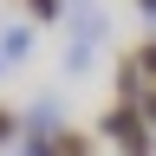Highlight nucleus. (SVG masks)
Listing matches in <instances>:
<instances>
[{"mask_svg":"<svg viewBox=\"0 0 156 156\" xmlns=\"http://www.w3.org/2000/svg\"><path fill=\"white\" fill-rule=\"evenodd\" d=\"M130 58H136V72H143V85H156V33H150L143 46L130 52Z\"/></svg>","mask_w":156,"mask_h":156,"instance_id":"6","label":"nucleus"},{"mask_svg":"<svg viewBox=\"0 0 156 156\" xmlns=\"http://www.w3.org/2000/svg\"><path fill=\"white\" fill-rule=\"evenodd\" d=\"M111 85H117V104H136V98H143V72H136V58H130V52L117 58V72H111Z\"/></svg>","mask_w":156,"mask_h":156,"instance_id":"2","label":"nucleus"},{"mask_svg":"<svg viewBox=\"0 0 156 156\" xmlns=\"http://www.w3.org/2000/svg\"><path fill=\"white\" fill-rule=\"evenodd\" d=\"M136 111H143V124L156 130V85H143V98H136Z\"/></svg>","mask_w":156,"mask_h":156,"instance_id":"8","label":"nucleus"},{"mask_svg":"<svg viewBox=\"0 0 156 156\" xmlns=\"http://www.w3.org/2000/svg\"><path fill=\"white\" fill-rule=\"evenodd\" d=\"M52 156H91V136L65 124V130H58V136H52Z\"/></svg>","mask_w":156,"mask_h":156,"instance_id":"5","label":"nucleus"},{"mask_svg":"<svg viewBox=\"0 0 156 156\" xmlns=\"http://www.w3.org/2000/svg\"><path fill=\"white\" fill-rule=\"evenodd\" d=\"M26 52H33V26H26V20H13V26H0V58H7V65H20Z\"/></svg>","mask_w":156,"mask_h":156,"instance_id":"3","label":"nucleus"},{"mask_svg":"<svg viewBox=\"0 0 156 156\" xmlns=\"http://www.w3.org/2000/svg\"><path fill=\"white\" fill-rule=\"evenodd\" d=\"M0 65H7V58H0Z\"/></svg>","mask_w":156,"mask_h":156,"instance_id":"11","label":"nucleus"},{"mask_svg":"<svg viewBox=\"0 0 156 156\" xmlns=\"http://www.w3.org/2000/svg\"><path fill=\"white\" fill-rule=\"evenodd\" d=\"M7 156H26V150H7Z\"/></svg>","mask_w":156,"mask_h":156,"instance_id":"10","label":"nucleus"},{"mask_svg":"<svg viewBox=\"0 0 156 156\" xmlns=\"http://www.w3.org/2000/svg\"><path fill=\"white\" fill-rule=\"evenodd\" d=\"M98 136H111L124 156H156V130L143 124V111H136V104H111L104 117H98Z\"/></svg>","mask_w":156,"mask_h":156,"instance_id":"1","label":"nucleus"},{"mask_svg":"<svg viewBox=\"0 0 156 156\" xmlns=\"http://www.w3.org/2000/svg\"><path fill=\"white\" fill-rule=\"evenodd\" d=\"M13 143H20V111L0 104V150H13Z\"/></svg>","mask_w":156,"mask_h":156,"instance_id":"7","label":"nucleus"},{"mask_svg":"<svg viewBox=\"0 0 156 156\" xmlns=\"http://www.w3.org/2000/svg\"><path fill=\"white\" fill-rule=\"evenodd\" d=\"M20 7H26L33 26H58V20H65V0H20Z\"/></svg>","mask_w":156,"mask_h":156,"instance_id":"4","label":"nucleus"},{"mask_svg":"<svg viewBox=\"0 0 156 156\" xmlns=\"http://www.w3.org/2000/svg\"><path fill=\"white\" fill-rule=\"evenodd\" d=\"M136 13H143V20H156V0H136Z\"/></svg>","mask_w":156,"mask_h":156,"instance_id":"9","label":"nucleus"}]
</instances>
